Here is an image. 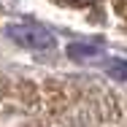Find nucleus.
<instances>
[{
  "label": "nucleus",
  "mask_w": 127,
  "mask_h": 127,
  "mask_svg": "<svg viewBox=\"0 0 127 127\" xmlns=\"http://www.w3.org/2000/svg\"><path fill=\"white\" fill-rule=\"evenodd\" d=\"M8 38L25 49H51L54 46V35L38 22H14L8 25Z\"/></svg>",
  "instance_id": "f257e3e1"
},
{
  "label": "nucleus",
  "mask_w": 127,
  "mask_h": 127,
  "mask_svg": "<svg viewBox=\"0 0 127 127\" xmlns=\"http://www.w3.org/2000/svg\"><path fill=\"white\" fill-rule=\"evenodd\" d=\"M68 54L73 60H92V57L100 54V46L97 43H70L68 46Z\"/></svg>",
  "instance_id": "f03ea898"
},
{
  "label": "nucleus",
  "mask_w": 127,
  "mask_h": 127,
  "mask_svg": "<svg viewBox=\"0 0 127 127\" xmlns=\"http://www.w3.org/2000/svg\"><path fill=\"white\" fill-rule=\"evenodd\" d=\"M103 68L111 73L114 78H119V81H127V60H119V57H114V60H105L103 62Z\"/></svg>",
  "instance_id": "7ed1b4c3"
}]
</instances>
